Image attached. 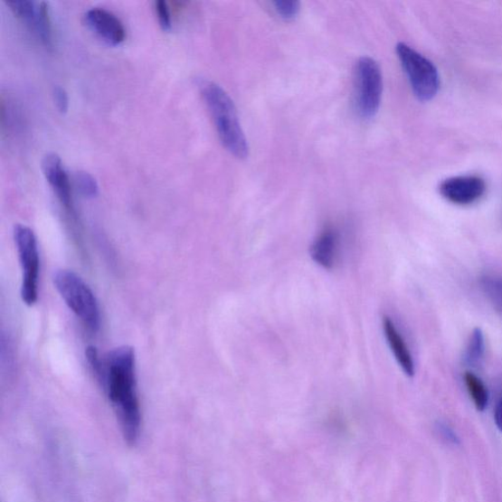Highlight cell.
Here are the masks:
<instances>
[{"mask_svg": "<svg viewBox=\"0 0 502 502\" xmlns=\"http://www.w3.org/2000/svg\"><path fill=\"white\" fill-rule=\"evenodd\" d=\"M107 390L128 445H136L141 435L142 412L137 391L136 357L131 346L111 350L103 361L100 379Z\"/></svg>", "mask_w": 502, "mask_h": 502, "instance_id": "6da1fadb", "label": "cell"}, {"mask_svg": "<svg viewBox=\"0 0 502 502\" xmlns=\"http://www.w3.org/2000/svg\"><path fill=\"white\" fill-rule=\"evenodd\" d=\"M202 97L212 114L222 145L233 156L244 159L249 156V145L239 120L235 104L228 93L213 81H202Z\"/></svg>", "mask_w": 502, "mask_h": 502, "instance_id": "7a4b0ae2", "label": "cell"}, {"mask_svg": "<svg viewBox=\"0 0 502 502\" xmlns=\"http://www.w3.org/2000/svg\"><path fill=\"white\" fill-rule=\"evenodd\" d=\"M58 293L87 328L97 333L100 327L99 307L95 294L83 279L70 270H58L53 276Z\"/></svg>", "mask_w": 502, "mask_h": 502, "instance_id": "3957f363", "label": "cell"}, {"mask_svg": "<svg viewBox=\"0 0 502 502\" xmlns=\"http://www.w3.org/2000/svg\"><path fill=\"white\" fill-rule=\"evenodd\" d=\"M14 241L22 267V300L28 307H33L39 297L40 252L37 238L29 227L16 225Z\"/></svg>", "mask_w": 502, "mask_h": 502, "instance_id": "277c9868", "label": "cell"}, {"mask_svg": "<svg viewBox=\"0 0 502 502\" xmlns=\"http://www.w3.org/2000/svg\"><path fill=\"white\" fill-rule=\"evenodd\" d=\"M396 52L415 97L421 101L433 99L440 89V76L433 62L403 43L396 46Z\"/></svg>", "mask_w": 502, "mask_h": 502, "instance_id": "5b68a950", "label": "cell"}, {"mask_svg": "<svg viewBox=\"0 0 502 502\" xmlns=\"http://www.w3.org/2000/svg\"><path fill=\"white\" fill-rule=\"evenodd\" d=\"M383 93V76L379 64L362 57L355 70V101L359 114L369 119L379 110Z\"/></svg>", "mask_w": 502, "mask_h": 502, "instance_id": "8992f818", "label": "cell"}, {"mask_svg": "<svg viewBox=\"0 0 502 502\" xmlns=\"http://www.w3.org/2000/svg\"><path fill=\"white\" fill-rule=\"evenodd\" d=\"M7 5L16 17L26 23L45 46L52 48L53 37L48 4L33 0H14L8 2Z\"/></svg>", "mask_w": 502, "mask_h": 502, "instance_id": "52a82bcc", "label": "cell"}, {"mask_svg": "<svg viewBox=\"0 0 502 502\" xmlns=\"http://www.w3.org/2000/svg\"><path fill=\"white\" fill-rule=\"evenodd\" d=\"M486 189V183L481 177L459 176L443 181L439 191L451 204L469 205L480 200Z\"/></svg>", "mask_w": 502, "mask_h": 502, "instance_id": "ba28073f", "label": "cell"}, {"mask_svg": "<svg viewBox=\"0 0 502 502\" xmlns=\"http://www.w3.org/2000/svg\"><path fill=\"white\" fill-rule=\"evenodd\" d=\"M85 19L92 32L105 43L111 45H119L126 39V29L121 20L110 11L93 7L87 11Z\"/></svg>", "mask_w": 502, "mask_h": 502, "instance_id": "9c48e42d", "label": "cell"}, {"mask_svg": "<svg viewBox=\"0 0 502 502\" xmlns=\"http://www.w3.org/2000/svg\"><path fill=\"white\" fill-rule=\"evenodd\" d=\"M45 179L52 186L56 195L66 207L72 205L71 185L62 161L56 154L46 155L42 163Z\"/></svg>", "mask_w": 502, "mask_h": 502, "instance_id": "30bf717a", "label": "cell"}, {"mask_svg": "<svg viewBox=\"0 0 502 502\" xmlns=\"http://www.w3.org/2000/svg\"><path fill=\"white\" fill-rule=\"evenodd\" d=\"M383 329L392 353L396 361H398L399 365L408 377H413L415 375V365L411 350L390 317H384Z\"/></svg>", "mask_w": 502, "mask_h": 502, "instance_id": "8fae6325", "label": "cell"}, {"mask_svg": "<svg viewBox=\"0 0 502 502\" xmlns=\"http://www.w3.org/2000/svg\"><path fill=\"white\" fill-rule=\"evenodd\" d=\"M338 250L337 232L327 227L311 245L312 260L325 270H331L336 261Z\"/></svg>", "mask_w": 502, "mask_h": 502, "instance_id": "7c38bea8", "label": "cell"}, {"mask_svg": "<svg viewBox=\"0 0 502 502\" xmlns=\"http://www.w3.org/2000/svg\"><path fill=\"white\" fill-rule=\"evenodd\" d=\"M467 390L478 412H484L488 404V392L483 381L471 372L464 375Z\"/></svg>", "mask_w": 502, "mask_h": 502, "instance_id": "4fadbf2b", "label": "cell"}, {"mask_svg": "<svg viewBox=\"0 0 502 502\" xmlns=\"http://www.w3.org/2000/svg\"><path fill=\"white\" fill-rule=\"evenodd\" d=\"M485 354V338L481 329H475L466 348L464 361L466 365L477 367L481 364Z\"/></svg>", "mask_w": 502, "mask_h": 502, "instance_id": "5bb4252c", "label": "cell"}, {"mask_svg": "<svg viewBox=\"0 0 502 502\" xmlns=\"http://www.w3.org/2000/svg\"><path fill=\"white\" fill-rule=\"evenodd\" d=\"M487 298L502 318V278L485 276L480 281Z\"/></svg>", "mask_w": 502, "mask_h": 502, "instance_id": "9a60e30c", "label": "cell"}, {"mask_svg": "<svg viewBox=\"0 0 502 502\" xmlns=\"http://www.w3.org/2000/svg\"><path fill=\"white\" fill-rule=\"evenodd\" d=\"M75 183L81 194L93 198L99 194V184L88 172L80 171L76 174Z\"/></svg>", "mask_w": 502, "mask_h": 502, "instance_id": "2e32d148", "label": "cell"}, {"mask_svg": "<svg viewBox=\"0 0 502 502\" xmlns=\"http://www.w3.org/2000/svg\"><path fill=\"white\" fill-rule=\"evenodd\" d=\"M273 5L277 14L286 20L294 19L300 9V5L296 0H277Z\"/></svg>", "mask_w": 502, "mask_h": 502, "instance_id": "e0dca14e", "label": "cell"}, {"mask_svg": "<svg viewBox=\"0 0 502 502\" xmlns=\"http://www.w3.org/2000/svg\"><path fill=\"white\" fill-rule=\"evenodd\" d=\"M156 13L159 21V25L165 31H171L172 29V20L170 9L165 0H157L155 3Z\"/></svg>", "mask_w": 502, "mask_h": 502, "instance_id": "ac0fdd59", "label": "cell"}, {"mask_svg": "<svg viewBox=\"0 0 502 502\" xmlns=\"http://www.w3.org/2000/svg\"><path fill=\"white\" fill-rule=\"evenodd\" d=\"M53 99L56 104V108L62 113H66L69 109V98L68 93L61 86H56L53 89Z\"/></svg>", "mask_w": 502, "mask_h": 502, "instance_id": "d6986e66", "label": "cell"}, {"mask_svg": "<svg viewBox=\"0 0 502 502\" xmlns=\"http://www.w3.org/2000/svg\"><path fill=\"white\" fill-rule=\"evenodd\" d=\"M495 419H496V424L498 430L502 433V398L499 400V402L497 404L496 412H495Z\"/></svg>", "mask_w": 502, "mask_h": 502, "instance_id": "ffe728a7", "label": "cell"}]
</instances>
